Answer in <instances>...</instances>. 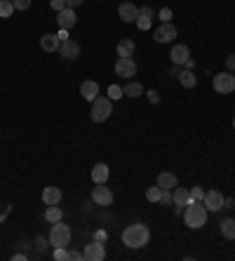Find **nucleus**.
Segmentation results:
<instances>
[{
  "instance_id": "obj_1",
  "label": "nucleus",
  "mask_w": 235,
  "mask_h": 261,
  "mask_svg": "<svg viewBox=\"0 0 235 261\" xmlns=\"http://www.w3.org/2000/svg\"><path fill=\"white\" fill-rule=\"evenodd\" d=\"M122 245L129 247V250H141V247H146L150 242V231L148 226H144V224H129L127 229L122 231Z\"/></svg>"
},
{
  "instance_id": "obj_2",
  "label": "nucleus",
  "mask_w": 235,
  "mask_h": 261,
  "mask_svg": "<svg viewBox=\"0 0 235 261\" xmlns=\"http://www.w3.org/2000/svg\"><path fill=\"white\" fill-rule=\"evenodd\" d=\"M183 221H186V226L193 231L203 229L205 224H207V207H205L203 200H193L191 205H186V209H183Z\"/></svg>"
},
{
  "instance_id": "obj_3",
  "label": "nucleus",
  "mask_w": 235,
  "mask_h": 261,
  "mask_svg": "<svg viewBox=\"0 0 235 261\" xmlns=\"http://www.w3.org/2000/svg\"><path fill=\"white\" fill-rule=\"evenodd\" d=\"M50 245L54 247H66L71 242V226H66L64 221H57L52 224V231H50Z\"/></svg>"
},
{
  "instance_id": "obj_4",
  "label": "nucleus",
  "mask_w": 235,
  "mask_h": 261,
  "mask_svg": "<svg viewBox=\"0 0 235 261\" xmlns=\"http://www.w3.org/2000/svg\"><path fill=\"white\" fill-rule=\"evenodd\" d=\"M111 113H113V104L108 97H96L92 101V120L94 122H106L111 118Z\"/></svg>"
},
{
  "instance_id": "obj_5",
  "label": "nucleus",
  "mask_w": 235,
  "mask_h": 261,
  "mask_svg": "<svg viewBox=\"0 0 235 261\" xmlns=\"http://www.w3.org/2000/svg\"><path fill=\"white\" fill-rule=\"evenodd\" d=\"M214 89L219 92V94H231L235 89V76L231 71H224V73H216L214 76Z\"/></svg>"
},
{
  "instance_id": "obj_6",
  "label": "nucleus",
  "mask_w": 235,
  "mask_h": 261,
  "mask_svg": "<svg viewBox=\"0 0 235 261\" xmlns=\"http://www.w3.org/2000/svg\"><path fill=\"white\" fill-rule=\"evenodd\" d=\"M92 200H94L99 207L113 205V191H111L106 184H94V188H92Z\"/></svg>"
},
{
  "instance_id": "obj_7",
  "label": "nucleus",
  "mask_w": 235,
  "mask_h": 261,
  "mask_svg": "<svg viewBox=\"0 0 235 261\" xmlns=\"http://www.w3.org/2000/svg\"><path fill=\"white\" fill-rule=\"evenodd\" d=\"M116 73L120 78H132V76H137V61L132 59V57H120L116 61Z\"/></svg>"
},
{
  "instance_id": "obj_8",
  "label": "nucleus",
  "mask_w": 235,
  "mask_h": 261,
  "mask_svg": "<svg viewBox=\"0 0 235 261\" xmlns=\"http://www.w3.org/2000/svg\"><path fill=\"white\" fill-rule=\"evenodd\" d=\"M83 257H85V261H104V259H106V250H104V242L94 240V242L85 245V250H83Z\"/></svg>"
},
{
  "instance_id": "obj_9",
  "label": "nucleus",
  "mask_w": 235,
  "mask_h": 261,
  "mask_svg": "<svg viewBox=\"0 0 235 261\" xmlns=\"http://www.w3.org/2000/svg\"><path fill=\"white\" fill-rule=\"evenodd\" d=\"M153 38H155L158 43H172V40L176 38V26H174L172 22H162L160 26L155 29Z\"/></svg>"
},
{
  "instance_id": "obj_10",
  "label": "nucleus",
  "mask_w": 235,
  "mask_h": 261,
  "mask_svg": "<svg viewBox=\"0 0 235 261\" xmlns=\"http://www.w3.org/2000/svg\"><path fill=\"white\" fill-rule=\"evenodd\" d=\"M224 200L226 198L219 193V191H205L203 203L207 207V212H221L224 209Z\"/></svg>"
},
{
  "instance_id": "obj_11",
  "label": "nucleus",
  "mask_w": 235,
  "mask_h": 261,
  "mask_svg": "<svg viewBox=\"0 0 235 261\" xmlns=\"http://www.w3.org/2000/svg\"><path fill=\"white\" fill-rule=\"evenodd\" d=\"M118 14H120V19H122L125 24H134V22H137V17H139V7H137L134 2L125 0V2H120Z\"/></svg>"
},
{
  "instance_id": "obj_12",
  "label": "nucleus",
  "mask_w": 235,
  "mask_h": 261,
  "mask_svg": "<svg viewBox=\"0 0 235 261\" xmlns=\"http://www.w3.org/2000/svg\"><path fill=\"white\" fill-rule=\"evenodd\" d=\"M59 55H61V59H66V61H73V59H78L80 57V43H75V40H64V43L59 45Z\"/></svg>"
},
{
  "instance_id": "obj_13",
  "label": "nucleus",
  "mask_w": 235,
  "mask_h": 261,
  "mask_svg": "<svg viewBox=\"0 0 235 261\" xmlns=\"http://www.w3.org/2000/svg\"><path fill=\"white\" fill-rule=\"evenodd\" d=\"M57 24H59V29H66V31H71L75 24H78V17H75V10L71 7H66V10L59 12V17H57Z\"/></svg>"
},
{
  "instance_id": "obj_14",
  "label": "nucleus",
  "mask_w": 235,
  "mask_h": 261,
  "mask_svg": "<svg viewBox=\"0 0 235 261\" xmlns=\"http://www.w3.org/2000/svg\"><path fill=\"white\" fill-rule=\"evenodd\" d=\"M43 203L45 205H61V188H57V186L43 188Z\"/></svg>"
},
{
  "instance_id": "obj_15",
  "label": "nucleus",
  "mask_w": 235,
  "mask_h": 261,
  "mask_svg": "<svg viewBox=\"0 0 235 261\" xmlns=\"http://www.w3.org/2000/svg\"><path fill=\"white\" fill-rule=\"evenodd\" d=\"M170 57H172V64L181 66L183 61L191 57V50H188L186 45H174V47H172V52H170Z\"/></svg>"
},
{
  "instance_id": "obj_16",
  "label": "nucleus",
  "mask_w": 235,
  "mask_h": 261,
  "mask_svg": "<svg viewBox=\"0 0 235 261\" xmlns=\"http://www.w3.org/2000/svg\"><path fill=\"white\" fill-rule=\"evenodd\" d=\"M158 186H160L162 191H174L179 186V179H176V174L162 172V174H158Z\"/></svg>"
},
{
  "instance_id": "obj_17",
  "label": "nucleus",
  "mask_w": 235,
  "mask_h": 261,
  "mask_svg": "<svg viewBox=\"0 0 235 261\" xmlns=\"http://www.w3.org/2000/svg\"><path fill=\"white\" fill-rule=\"evenodd\" d=\"M80 94H83L87 101H94V99L99 97V83H94V80H85V83L80 85Z\"/></svg>"
},
{
  "instance_id": "obj_18",
  "label": "nucleus",
  "mask_w": 235,
  "mask_h": 261,
  "mask_svg": "<svg viewBox=\"0 0 235 261\" xmlns=\"http://www.w3.org/2000/svg\"><path fill=\"white\" fill-rule=\"evenodd\" d=\"M59 45H61V40L57 38V33H45L43 38H40V47H43L45 52H57Z\"/></svg>"
},
{
  "instance_id": "obj_19",
  "label": "nucleus",
  "mask_w": 235,
  "mask_h": 261,
  "mask_svg": "<svg viewBox=\"0 0 235 261\" xmlns=\"http://www.w3.org/2000/svg\"><path fill=\"white\" fill-rule=\"evenodd\" d=\"M106 179H108V165L104 163H99L92 167V181L94 184H106Z\"/></svg>"
},
{
  "instance_id": "obj_20",
  "label": "nucleus",
  "mask_w": 235,
  "mask_h": 261,
  "mask_svg": "<svg viewBox=\"0 0 235 261\" xmlns=\"http://www.w3.org/2000/svg\"><path fill=\"white\" fill-rule=\"evenodd\" d=\"M172 193H174V205H191L193 200H191V191H188V188H179V186H176V188H174V191H172Z\"/></svg>"
},
{
  "instance_id": "obj_21",
  "label": "nucleus",
  "mask_w": 235,
  "mask_h": 261,
  "mask_svg": "<svg viewBox=\"0 0 235 261\" xmlns=\"http://www.w3.org/2000/svg\"><path fill=\"white\" fill-rule=\"evenodd\" d=\"M116 50H118V57H132L134 50H137V45H134V40H129V38H122Z\"/></svg>"
},
{
  "instance_id": "obj_22",
  "label": "nucleus",
  "mask_w": 235,
  "mask_h": 261,
  "mask_svg": "<svg viewBox=\"0 0 235 261\" xmlns=\"http://www.w3.org/2000/svg\"><path fill=\"white\" fill-rule=\"evenodd\" d=\"M221 235H224L226 240H235V219L226 217L224 221H221Z\"/></svg>"
},
{
  "instance_id": "obj_23",
  "label": "nucleus",
  "mask_w": 235,
  "mask_h": 261,
  "mask_svg": "<svg viewBox=\"0 0 235 261\" xmlns=\"http://www.w3.org/2000/svg\"><path fill=\"white\" fill-rule=\"evenodd\" d=\"M122 92H125V97H132V99H137L144 94V87H141V83H127V85L122 87Z\"/></svg>"
},
{
  "instance_id": "obj_24",
  "label": "nucleus",
  "mask_w": 235,
  "mask_h": 261,
  "mask_svg": "<svg viewBox=\"0 0 235 261\" xmlns=\"http://www.w3.org/2000/svg\"><path fill=\"white\" fill-rule=\"evenodd\" d=\"M61 207L57 205H47V212H45V221H50V224H57V221H61Z\"/></svg>"
},
{
  "instance_id": "obj_25",
  "label": "nucleus",
  "mask_w": 235,
  "mask_h": 261,
  "mask_svg": "<svg viewBox=\"0 0 235 261\" xmlns=\"http://www.w3.org/2000/svg\"><path fill=\"white\" fill-rule=\"evenodd\" d=\"M179 83H181L183 87H195L198 85V78H195L193 71H186V68H183L181 73H179Z\"/></svg>"
},
{
  "instance_id": "obj_26",
  "label": "nucleus",
  "mask_w": 235,
  "mask_h": 261,
  "mask_svg": "<svg viewBox=\"0 0 235 261\" xmlns=\"http://www.w3.org/2000/svg\"><path fill=\"white\" fill-rule=\"evenodd\" d=\"M160 196H162L160 186H150L148 191H146V200H148V203H160Z\"/></svg>"
},
{
  "instance_id": "obj_27",
  "label": "nucleus",
  "mask_w": 235,
  "mask_h": 261,
  "mask_svg": "<svg viewBox=\"0 0 235 261\" xmlns=\"http://www.w3.org/2000/svg\"><path fill=\"white\" fill-rule=\"evenodd\" d=\"M12 12H14V5H12V0H0V17H2V19H7Z\"/></svg>"
},
{
  "instance_id": "obj_28",
  "label": "nucleus",
  "mask_w": 235,
  "mask_h": 261,
  "mask_svg": "<svg viewBox=\"0 0 235 261\" xmlns=\"http://www.w3.org/2000/svg\"><path fill=\"white\" fill-rule=\"evenodd\" d=\"M150 19H153V17H146V14H141V12H139V17H137V26H139L141 31H148V29H150Z\"/></svg>"
},
{
  "instance_id": "obj_29",
  "label": "nucleus",
  "mask_w": 235,
  "mask_h": 261,
  "mask_svg": "<svg viewBox=\"0 0 235 261\" xmlns=\"http://www.w3.org/2000/svg\"><path fill=\"white\" fill-rule=\"evenodd\" d=\"M120 97H125L122 87H118V85H111V87H108V99H111V101H113V99H120Z\"/></svg>"
},
{
  "instance_id": "obj_30",
  "label": "nucleus",
  "mask_w": 235,
  "mask_h": 261,
  "mask_svg": "<svg viewBox=\"0 0 235 261\" xmlns=\"http://www.w3.org/2000/svg\"><path fill=\"white\" fill-rule=\"evenodd\" d=\"M160 205H165V207H172V205H174V193H172V191H162Z\"/></svg>"
},
{
  "instance_id": "obj_31",
  "label": "nucleus",
  "mask_w": 235,
  "mask_h": 261,
  "mask_svg": "<svg viewBox=\"0 0 235 261\" xmlns=\"http://www.w3.org/2000/svg\"><path fill=\"white\" fill-rule=\"evenodd\" d=\"M12 5H14V10H29L31 7V0H12Z\"/></svg>"
},
{
  "instance_id": "obj_32",
  "label": "nucleus",
  "mask_w": 235,
  "mask_h": 261,
  "mask_svg": "<svg viewBox=\"0 0 235 261\" xmlns=\"http://www.w3.org/2000/svg\"><path fill=\"white\" fill-rule=\"evenodd\" d=\"M205 198V191L200 188V186H193L191 188V200H203Z\"/></svg>"
},
{
  "instance_id": "obj_33",
  "label": "nucleus",
  "mask_w": 235,
  "mask_h": 261,
  "mask_svg": "<svg viewBox=\"0 0 235 261\" xmlns=\"http://www.w3.org/2000/svg\"><path fill=\"white\" fill-rule=\"evenodd\" d=\"M54 259H57V261H68V252H66V247H57Z\"/></svg>"
},
{
  "instance_id": "obj_34",
  "label": "nucleus",
  "mask_w": 235,
  "mask_h": 261,
  "mask_svg": "<svg viewBox=\"0 0 235 261\" xmlns=\"http://www.w3.org/2000/svg\"><path fill=\"white\" fill-rule=\"evenodd\" d=\"M50 5H52V10H57V12L66 10V0H50Z\"/></svg>"
},
{
  "instance_id": "obj_35",
  "label": "nucleus",
  "mask_w": 235,
  "mask_h": 261,
  "mask_svg": "<svg viewBox=\"0 0 235 261\" xmlns=\"http://www.w3.org/2000/svg\"><path fill=\"white\" fill-rule=\"evenodd\" d=\"M160 19H162V22H170V19H172V10H170V7H162V10H160Z\"/></svg>"
},
{
  "instance_id": "obj_36",
  "label": "nucleus",
  "mask_w": 235,
  "mask_h": 261,
  "mask_svg": "<svg viewBox=\"0 0 235 261\" xmlns=\"http://www.w3.org/2000/svg\"><path fill=\"white\" fill-rule=\"evenodd\" d=\"M226 66H228V71L233 73V71H235V55H228V57H226Z\"/></svg>"
},
{
  "instance_id": "obj_37",
  "label": "nucleus",
  "mask_w": 235,
  "mask_h": 261,
  "mask_svg": "<svg viewBox=\"0 0 235 261\" xmlns=\"http://www.w3.org/2000/svg\"><path fill=\"white\" fill-rule=\"evenodd\" d=\"M181 68H186V71H193V68H195V61H193V57H188V59L183 61Z\"/></svg>"
},
{
  "instance_id": "obj_38",
  "label": "nucleus",
  "mask_w": 235,
  "mask_h": 261,
  "mask_svg": "<svg viewBox=\"0 0 235 261\" xmlns=\"http://www.w3.org/2000/svg\"><path fill=\"white\" fill-rule=\"evenodd\" d=\"M80 259H85L83 252H68V261H80Z\"/></svg>"
},
{
  "instance_id": "obj_39",
  "label": "nucleus",
  "mask_w": 235,
  "mask_h": 261,
  "mask_svg": "<svg viewBox=\"0 0 235 261\" xmlns=\"http://www.w3.org/2000/svg\"><path fill=\"white\" fill-rule=\"evenodd\" d=\"M146 94H148V99L153 101V104H158V101H160V94H158L155 89H150V92H146Z\"/></svg>"
},
{
  "instance_id": "obj_40",
  "label": "nucleus",
  "mask_w": 235,
  "mask_h": 261,
  "mask_svg": "<svg viewBox=\"0 0 235 261\" xmlns=\"http://www.w3.org/2000/svg\"><path fill=\"white\" fill-rule=\"evenodd\" d=\"M80 5H83V0H66V7H71V10L80 7Z\"/></svg>"
},
{
  "instance_id": "obj_41",
  "label": "nucleus",
  "mask_w": 235,
  "mask_h": 261,
  "mask_svg": "<svg viewBox=\"0 0 235 261\" xmlns=\"http://www.w3.org/2000/svg\"><path fill=\"white\" fill-rule=\"evenodd\" d=\"M57 38H59L61 43H64V40H68V31H66V29H59V33H57Z\"/></svg>"
},
{
  "instance_id": "obj_42",
  "label": "nucleus",
  "mask_w": 235,
  "mask_h": 261,
  "mask_svg": "<svg viewBox=\"0 0 235 261\" xmlns=\"http://www.w3.org/2000/svg\"><path fill=\"white\" fill-rule=\"evenodd\" d=\"M45 245H47V240H45V238H38V240H35V247H38L40 252L45 250Z\"/></svg>"
},
{
  "instance_id": "obj_43",
  "label": "nucleus",
  "mask_w": 235,
  "mask_h": 261,
  "mask_svg": "<svg viewBox=\"0 0 235 261\" xmlns=\"http://www.w3.org/2000/svg\"><path fill=\"white\" fill-rule=\"evenodd\" d=\"M94 240L104 242V240H106V233H104V231H96V233H94Z\"/></svg>"
},
{
  "instance_id": "obj_44",
  "label": "nucleus",
  "mask_w": 235,
  "mask_h": 261,
  "mask_svg": "<svg viewBox=\"0 0 235 261\" xmlns=\"http://www.w3.org/2000/svg\"><path fill=\"white\" fill-rule=\"evenodd\" d=\"M179 73H181V66L174 64V66H172V71H170V76H176V78H179Z\"/></svg>"
},
{
  "instance_id": "obj_45",
  "label": "nucleus",
  "mask_w": 235,
  "mask_h": 261,
  "mask_svg": "<svg viewBox=\"0 0 235 261\" xmlns=\"http://www.w3.org/2000/svg\"><path fill=\"white\" fill-rule=\"evenodd\" d=\"M233 127H235V118H233Z\"/></svg>"
}]
</instances>
